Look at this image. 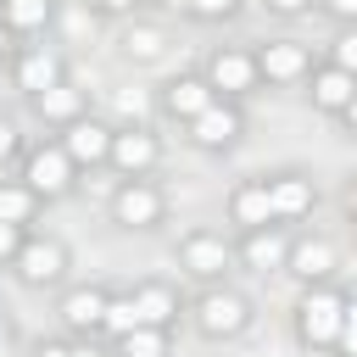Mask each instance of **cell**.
Here are the masks:
<instances>
[{"instance_id": "cell-20", "label": "cell", "mask_w": 357, "mask_h": 357, "mask_svg": "<svg viewBox=\"0 0 357 357\" xmlns=\"http://www.w3.org/2000/svg\"><path fill=\"white\" fill-rule=\"evenodd\" d=\"M61 17V0H0V28L22 45V39H45Z\"/></svg>"}, {"instance_id": "cell-26", "label": "cell", "mask_w": 357, "mask_h": 357, "mask_svg": "<svg viewBox=\"0 0 357 357\" xmlns=\"http://www.w3.org/2000/svg\"><path fill=\"white\" fill-rule=\"evenodd\" d=\"M134 324H139L134 296H128V290H112V296H106V312H100V340H117V335L134 329Z\"/></svg>"}, {"instance_id": "cell-2", "label": "cell", "mask_w": 357, "mask_h": 357, "mask_svg": "<svg viewBox=\"0 0 357 357\" xmlns=\"http://www.w3.org/2000/svg\"><path fill=\"white\" fill-rule=\"evenodd\" d=\"M184 324H190L201 340L223 346V340H240V335L257 324V301H251L240 284L218 279V284H201L195 296H184Z\"/></svg>"}, {"instance_id": "cell-30", "label": "cell", "mask_w": 357, "mask_h": 357, "mask_svg": "<svg viewBox=\"0 0 357 357\" xmlns=\"http://www.w3.org/2000/svg\"><path fill=\"white\" fill-rule=\"evenodd\" d=\"M312 11H324L335 28H346V22H357V0H312Z\"/></svg>"}, {"instance_id": "cell-31", "label": "cell", "mask_w": 357, "mask_h": 357, "mask_svg": "<svg viewBox=\"0 0 357 357\" xmlns=\"http://www.w3.org/2000/svg\"><path fill=\"white\" fill-rule=\"evenodd\" d=\"M262 11H268V17H279V22H296V17H307V11H312V0H262Z\"/></svg>"}, {"instance_id": "cell-18", "label": "cell", "mask_w": 357, "mask_h": 357, "mask_svg": "<svg viewBox=\"0 0 357 357\" xmlns=\"http://www.w3.org/2000/svg\"><path fill=\"white\" fill-rule=\"evenodd\" d=\"M128 296H134L139 324L178 329V318H184V290H178L173 279H139V284H128Z\"/></svg>"}, {"instance_id": "cell-16", "label": "cell", "mask_w": 357, "mask_h": 357, "mask_svg": "<svg viewBox=\"0 0 357 357\" xmlns=\"http://www.w3.org/2000/svg\"><path fill=\"white\" fill-rule=\"evenodd\" d=\"M262 184H268L273 223H301V218H312V206H318V184H312V173H301V167H279V173H262Z\"/></svg>"}, {"instance_id": "cell-33", "label": "cell", "mask_w": 357, "mask_h": 357, "mask_svg": "<svg viewBox=\"0 0 357 357\" xmlns=\"http://www.w3.org/2000/svg\"><path fill=\"white\" fill-rule=\"evenodd\" d=\"M22 234H28V229H17V223H0V268H6L11 257H17V245H22Z\"/></svg>"}, {"instance_id": "cell-13", "label": "cell", "mask_w": 357, "mask_h": 357, "mask_svg": "<svg viewBox=\"0 0 357 357\" xmlns=\"http://www.w3.org/2000/svg\"><path fill=\"white\" fill-rule=\"evenodd\" d=\"M6 73H11V84H17L22 95H39V89H50V84L67 78V56H61L56 45H33V39H22V45L6 56Z\"/></svg>"}, {"instance_id": "cell-10", "label": "cell", "mask_w": 357, "mask_h": 357, "mask_svg": "<svg viewBox=\"0 0 357 357\" xmlns=\"http://www.w3.org/2000/svg\"><path fill=\"white\" fill-rule=\"evenodd\" d=\"M184 139H190L201 156H229V151L245 139V106H240V100H212V106H201V112L184 123Z\"/></svg>"}, {"instance_id": "cell-19", "label": "cell", "mask_w": 357, "mask_h": 357, "mask_svg": "<svg viewBox=\"0 0 357 357\" xmlns=\"http://www.w3.org/2000/svg\"><path fill=\"white\" fill-rule=\"evenodd\" d=\"M212 100H218V95L206 89V78H201V73H173V78L156 89L162 117H167V123H178V128H184V123H190L201 106H212Z\"/></svg>"}, {"instance_id": "cell-9", "label": "cell", "mask_w": 357, "mask_h": 357, "mask_svg": "<svg viewBox=\"0 0 357 357\" xmlns=\"http://www.w3.org/2000/svg\"><path fill=\"white\" fill-rule=\"evenodd\" d=\"M162 156H167V145H162V134L151 123H123V128H112L106 173H117V178H151L162 167Z\"/></svg>"}, {"instance_id": "cell-11", "label": "cell", "mask_w": 357, "mask_h": 357, "mask_svg": "<svg viewBox=\"0 0 357 357\" xmlns=\"http://www.w3.org/2000/svg\"><path fill=\"white\" fill-rule=\"evenodd\" d=\"M284 273H290L296 284H329V279L340 273V245H335V234H324V229H296V234H290V251H284Z\"/></svg>"}, {"instance_id": "cell-28", "label": "cell", "mask_w": 357, "mask_h": 357, "mask_svg": "<svg viewBox=\"0 0 357 357\" xmlns=\"http://www.w3.org/2000/svg\"><path fill=\"white\" fill-rule=\"evenodd\" d=\"M245 11V0H190V22H234Z\"/></svg>"}, {"instance_id": "cell-23", "label": "cell", "mask_w": 357, "mask_h": 357, "mask_svg": "<svg viewBox=\"0 0 357 357\" xmlns=\"http://www.w3.org/2000/svg\"><path fill=\"white\" fill-rule=\"evenodd\" d=\"M229 223L234 229H257V223H273V206H268V184L262 178H240L234 190H229Z\"/></svg>"}, {"instance_id": "cell-6", "label": "cell", "mask_w": 357, "mask_h": 357, "mask_svg": "<svg viewBox=\"0 0 357 357\" xmlns=\"http://www.w3.org/2000/svg\"><path fill=\"white\" fill-rule=\"evenodd\" d=\"M251 61H257V78H262V89H301V78L312 73L318 50H312L307 39H296V33H279V39H262V45H251Z\"/></svg>"}, {"instance_id": "cell-36", "label": "cell", "mask_w": 357, "mask_h": 357, "mask_svg": "<svg viewBox=\"0 0 357 357\" xmlns=\"http://www.w3.org/2000/svg\"><path fill=\"white\" fill-rule=\"evenodd\" d=\"M11 340H17V324H11V312H6V307H0V357H6V351H11Z\"/></svg>"}, {"instance_id": "cell-37", "label": "cell", "mask_w": 357, "mask_h": 357, "mask_svg": "<svg viewBox=\"0 0 357 357\" xmlns=\"http://www.w3.org/2000/svg\"><path fill=\"white\" fill-rule=\"evenodd\" d=\"M11 50H17V39H11L6 28H0V67H6V56H11Z\"/></svg>"}, {"instance_id": "cell-32", "label": "cell", "mask_w": 357, "mask_h": 357, "mask_svg": "<svg viewBox=\"0 0 357 357\" xmlns=\"http://www.w3.org/2000/svg\"><path fill=\"white\" fill-rule=\"evenodd\" d=\"M17 156H22V134H17V123H6V117H0V167H6V162H17Z\"/></svg>"}, {"instance_id": "cell-35", "label": "cell", "mask_w": 357, "mask_h": 357, "mask_svg": "<svg viewBox=\"0 0 357 357\" xmlns=\"http://www.w3.org/2000/svg\"><path fill=\"white\" fill-rule=\"evenodd\" d=\"M33 357H73V340H39Z\"/></svg>"}, {"instance_id": "cell-1", "label": "cell", "mask_w": 357, "mask_h": 357, "mask_svg": "<svg viewBox=\"0 0 357 357\" xmlns=\"http://www.w3.org/2000/svg\"><path fill=\"white\" fill-rule=\"evenodd\" d=\"M351 312H357V301H351L346 284H335V279L329 284H301V296L290 307V335L307 357H329V346H335V335Z\"/></svg>"}, {"instance_id": "cell-15", "label": "cell", "mask_w": 357, "mask_h": 357, "mask_svg": "<svg viewBox=\"0 0 357 357\" xmlns=\"http://www.w3.org/2000/svg\"><path fill=\"white\" fill-rule=\"evenodd\" d=\"M112 284H61L56 296V318L73 340H100V312H106Z\"/></svg>"}, {"instance_id": "cell-29", "label": "cell", "mask_w": 357, "mask_h": 357, "mask_svg": "<svg viewBox=\"0 0 357 357\" xmlns=\"http://www.w3.org/2000/svg\"><path fill=\"white\" fill-rule=\"evenodd\" d=\"M151 0H89V11L95 17H112V22H128V17H139Z\"/></svg>"}, {"instance_id": "cell-17", "label": "cell", "mask_w": 357, "mask_h": 357, "mask_svg": "<svg viewBox=\"0 0 357 357\" xmlns=\"http://www.w3.org/2000/svg\"><path fill=\"white\" fill-rule=\"evenodd\" d=\"M301 89H307L312 112H324V117H340V112L357 106V73L329 67V61H312V73L301 78Z\"/></svg>"}, {"instance_id": "cell-7", "label": "cell", "mask_w": 357, "mask_h": 357, "mask_svg": "<svg viewBox=\"0 0 357 357\" xmlns=\"http://www.w3.org/2000/svg\"><path fill=\"white\" fill-rule=\"evenodd\" d=\"M195 73L206 78V89H212L218 100H251V95L262 89L257 61H251V45H212Z\"/></svg>"}, {"instance_id": "cell-12", "label": "cell", "mask_w": 357, "mask_h": 357, "mask_svg": "<svg viewBox=\"0 0 357 357\" xmlns=\"http://www.w3.org/2000/svg\"><path fill=\"white\" fill-rule=\"evenodd\" d=\"M290 223H257V229H234V268L245 273H284V251H290Z\"/></svg>"}, {"instance_id": "cell-4", "label": "cell", "mask_w": 357, "mask_h": 357, "mask_svg": "<svg viewBox=\"0 0 357 357\" xmlns=\"http://www.w3.org/2000/svg\"><path fill=\"white\" fill-rule=\"evenodd\" d=\"M17 178L45 201V206H56V201H67L73 190H78V167H73V156L56 145V134L50 139H39V145H22V156H17Z\"/></svg>"}, {"instance_id": "cell-25", "label": "cell", "mask_w": 357, "mask_h": 357, "mask_svg": "<svg viewBox=\"0 0 357 357\" xmlns=\"http://www.w3.org/2000/svg\"><path fill=\"white\" fill-rule=\"evenodd\" d=\"M45 212V201L22 184V178H0V223H17V229H33Z\"/></svg>"}, {"instance_id": "cell-22", "label": "cell", "mask_w": 357, "mask_h": 357, "mask_svg": "<svg viewBox=\"0 0 357 357\" xmlns=\"http://www.w3.org/2000/svg\"><path fill=\"white\" fill-rule=\"evenodd\" d=\"M167 45H173L167 28H162V22H145V17H128L123 33H117V50H123L128 61H139V67H145V61H162Z\"/></svg>"}, {"instance_id": "cell-8", "label": "cell", "mask_w": 357, "mask_h": 357, "mask_svg": "<svg viewBox=\"0 0 357 357\" xmlns=\"http://www.w3.org/2000/svg\"><path fill=\"white\" fill-rule=\"evenodd\" d=\"M173 257H178V268L195 284H218V279L234 273V240L223 229H184L178 245H173Z\"/></svg>"}, {"instance_id": "cell-14", "label": "cell", "mask_w": 357, "mask_h": 357, "mask_svg": "<svg viewBox=\"0 0 357 357\" xmlns=\"http://www.w3.org/2000/svg\"><path fill=\"white\" fill-rule=\"evenodd\" d=\"M112 128H117V123L84 112V117H73L67 128H56V145L73 156L78 173H100V167H106V151H112Z\"/></svg>"}, {"instance_id": "cell-27", "label": "cell", "mask_w": 357, "mask_h": 357, "mask_svg": "<svg viewBox=\"0 0 357 357\" xmlns=\"http://www.w3.org/2000/svg\"><path fill=\"white\" fill-rule=\"evenodd\" d=\"M329 67H346V73H357V22H346V28H335V39H329V56H324Z\"/></svg>"}, {"instance_id": "cell-34", "label": "cell", "mask_w": 357, "mask_h": 357, "mask_svg": "<svg viewBox=\"0 0 357 357\" xmlns=\"http://www.w3.org/2000/svg\"><path fill=\"white\" fill-rule=\"evenodd\" d=\"M73 357H117L106 340H73Z\"/></svg>"}, {"instance_id": "cell-21", "label": "cell", "mask_w": 357, "mask_h": 357, "mask_svg": "<svg viewBox=\"0 0 357 357\" xmlns=\"http://www.w3.org/2000/svg\"><path fill=\"white\" fill-rule=\"evenodd\" d=\"M28 112H33L45 128H67L73 117H84V112H89V95H84L73 78H61V84H50V89H39V95H28Z\"/></svg>"}, {"instance_id": "cell-5", "label": "cell", "mask_w": 357, "mask_h": 357, "mask_svg": "<svg viewBox=\"0 0 357 357\" xmlns=\"http://www.w3.org/2000/svg\"><path fill=\"white\" fill-rule=\"evenodd\" d=\"M167 190L156 178H117L112 195H106V218L123 229V234H156L167 223Z\"/></svg>"}, {"instance_id": "cell-3", "label": "cell", "mask_w": 357, "mask_h": 357, "mask_svg": "<svg viewBox=\"0 0 357 357\" xmlns=\"http://www.w3.org/2000/svg\"><path fill=\"white\" fill-rule=\"evenodd\" d=\"M6 268H11V279H17L22 290H61L67 273H73V245H67L61 234L28 229L22 245H17V257H11Z\"/></svg>"}, {"instance_id": "cell-24", "label": "cell", "mask_w": 357, "mask_h": 357, "mask_svg": "<svg viewBox=\"0 0 357 357\" xmlns=\"http://www.w3.org/2000/svg\"><path fill=\"white\" fill-rule=\"evenodd\" d=\"M117 357H173V329H156V324H134L123 329L117 340H106Z\"/></svg>"}]
</instances>
